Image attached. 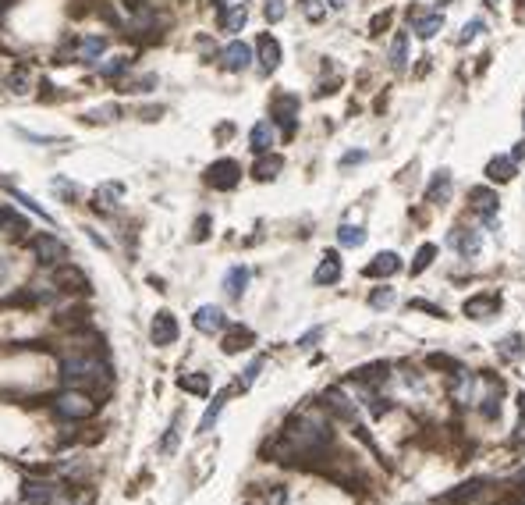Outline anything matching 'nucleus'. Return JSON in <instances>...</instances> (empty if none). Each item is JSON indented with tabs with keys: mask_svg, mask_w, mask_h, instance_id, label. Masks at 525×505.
I'll return each instance as SVG.
<instances>
[{
	"mask_svg": "<svg viewBox=\"0 0 525 505\" xmlns=\"http://www.w3.org/2000/svg\"><path fill=\"white\" fill-rule=\"evenodd\" d=\"M330 420L323 417L320 409H302L295 413V417L284 424L281 438H277V445H266V452L270 456H284L295 459V456H320L327 445H330Z\"/></svg>",
	"mask_w": 525,
	"mask_h": 505,
	"instance_id": "1",
	"label": "nucleus"
},
{
	"mask_svg": "<svg viewBox=\"0 0 525 505\" xmlns=\"http://www.w3.org/2000/svg\"><path fill=\"white\" fill-rule=\"evenodd\" d=\"M60 381L68 384V388H107L110 384V370H107V363L100 360V356H92L89 349H78V352H71V356H64V363H60Z\"/></svg>",
	"mask_w": 525,
	"mask_h": 505,
	"instance_id": "2",
	"label": "nucleus"
},
{
	"mask_svg": "<svg viewBox=\"0 0 525 505\" xmlns=\"http://www.w3.org/2000/svg\"><path fill=\"white\" fill-rule=\"evenodd\" d=\"M53 413H57L60 420H89L92 413H96V402H92L89 392L68 388V392H60V395L53 399Z\"/></svg>",
	"mask_w": 525,
	"mask_h": 505,
	"instance_id": "3",
	"label": "nucleus"
},
{
	"mask_svg": "<svg viewBox=\"0 0 525 505\" xmlns=\"http://www.w3.org/2000/svg\"><path fill=\"white\" fill-rule=\"evenodd\" d=\"M28 246H33L36 260H40V263H46V267H57V263H64V256H68V246L60 242L57 235H50V231H40V235H33V239H28Z\"/></svg>",
	"mask_w": 525,
	"mask_h": 505,
	"instance_id": "4",
	"label": "nucleus"
},
{
	"mask_svg": "<svg viewBox=\"0 0 525 505\" xmlns=\"http://www.w3.org/2000/svg\"><path fill=\"white\" fill-rule=\"evenodd\" d=\"M238 182H241V167H238V160H231V157L213 160V164L206 167V185H213V189L227 192V189H234Z\"/></svg>",
	"mask_w": 525,
	"mask_h": 505,
	"instance_id": "5",
	"label": "nucleus"
},
{
	"mask_svg": "<svg viewBox=\"0 0 525 505\" xmlns=\"http://www.w3.org/2000/svg\"><path fill=\"white\" fill-rule=\"evenodd\" d=\"M245 22H249V8H245V0H221V15H217L221 33H241Z\"/></svg>",
	"mask_w": 525,
	"mask_h": 505,
	"instance_id": "6",
	"label": "nucleus"
},
{
	"mask_svg": "<svg viewBox=\"0 0 525 505\" xmlns=\"http://www.w3.org/2000/svg\"><path fill=\"white\" fill-rule=\"evenodd\" d=\"M149 338H153V345H157V349H164V345H174V342H178V317H174L171 310H160L157 317H153Z\"/></svg>",
	"mask_w": 525,
	"mask_h": 505,
	"instance_id": "7",
	"label": "nucleus"
},
{
	"mask_svg": "<svg viewBox=\"0 0 525 505\" xmlns=\"http://www.w3.org/2000/svg\"><path fill=\"white\" fill-rule=\"evenodd\" d=\"M53 285H57V292H85L89 278H85V271H78L75 263H57L53 267Z\"/></svg>",
	"mask_w": 525,
	"mask_h": 505,
	"instance_id": "8",
	"label": "nucleus"
},
{
	"mask_svg": "<svg viewBox=\"0 0 525 505\" xmlns=\"http://www.w3.org/2000/svg\"><path fill=\"white\" fill-rule=\"evenodd\" d=\"M469 199H472V210L483 217V224L486 228H497V192L479 185V189L469 192Z\"/></svg>",
	"mask_w": 525,
	"mask_h": 505,
	"instance_id": "9",
	"label": "nucleus"
},
{
	"mask_svg": "<svg viewBox=\"0 0 525 505\" xmlns=\"http://www.w3.org/2000/svg\"><path fill=\"white\" fill-rule=\"evenodd\" d=\"M256 61H259V72H263V75L277 72V65H281V43H277L270 33H263V36L256 40Z\"/></svg>",
	"mask_w": 525,
	"mask_h": 505,
	"instance_id": "10",
	"label": "nucleus"
},
{
	"mask_svg": "<svg viewBox=\"0 0 525 505\" xmlns=\"http://www.w3.org/2000/svg\"><path fill=\"white\" fill-rule=\"evenodd\" d=\"M192 324H196V331H203V335H217V331H224L227 328V317H224V310L221 306H199L196 310V317H192Z\"/></svg>",
	"mask_w": 525,
	"mask_h": 505,
	"instance_id": "11",
	"label": "nucleus"
},
{
	"mask_svg": "<svg viewBox=\"0 0 525 505\" xmlns=\"http://www.w3.org/2000/svg\"><path fill=\"white\" fill-rule=\"evenodd\" d=\"M221 65H224L227 72H245V68L252 65V47L241 43V40L227 43V47L221 50Z\"/></svg>",
	"mask_w": 525,
	"mask_h": 505,
	"instance_id": "12",
	"label": "nucleus"
},
{
	"mask_svg": "<svg viewBox=\"0 0 525 505\" xmlns=\"http://www.w3.org/2000/svg\"><path fill=\"white\" fill-rule=\"evenodd\" d=\"M465 317H472V320H490V317H497V310H501V299L493 292H483V295H472V299H465Z\"/></svg>",
	"mask_w": 525,
	"mask_h": 505,
	"instance_id": "13",
	"label": "nucleus"
},
{
	"mask_svg": "<svg viewBox=\"0 0 525 505\" xmlns=\"http://www.w3.org/2000/svg\"><path fill=\"white\" fill-rule=\"evenodd\" d=\"M447 246H454L465 260H472V256H479L483 239H479V231H472V228H454V231L447 235Z\"/></svg>",
	"mask_w": 525,
	"mask_h": 505,
	"instance_id": "14",
	"label": "nucleus"
},
{
	"mask_svg": "<svg viewBox=\"0 0 525 505\" xmlns=\"http://www.w3.org/2000/svg\"><path fill=\"white\" fill-rule=\"evenodd\" d=\"M53 495H57V484H50V481H25L21 484V502L25 505H50L53 502Z\"/></svg>",
	"mask_w": 525,
	"mask_h": 505,
	"instance_id": "15",
	"label": "nucleus"
},
{
	"mask_svg": "<svg viewBox=\"0 0 525 505\" xmlns=\"http://www.w3.org/2000/svg\"><path fill=\"white\" fill-rule=\"evenodd\" d=\"M295 117H298V97H277L273 100V122L277 125H284V132L291 135L295 132Z\"/></svg>",
	"mask_w": 525,
	"mask_h": 505,
	"instance_id": "16",
	"label": "nucleus"
},
{
	"mask_svg": "<svg viewBox=\"0 0 525 505\" xmlns=\"http://www.w3.org/2000/svg\"><path fill=\"white\" fill-rule=\"evenodd\" d=\"M401 271V256L397 253H377L373 256V263H365V278H390V274H397Z\"/></svg>",
	"mask_w": 525,
	"mask_h": 505,
	"instance_id": "17",
	"label": "nucleus"
},
{
	"mask_svg": "<svg viewBox=\"0 0 525 505\" xmlns=\"http://www.w3.org/2000/svg\"><path fill=\"white\" fill-rule=\"evenodd\" d=\"M323 409H330L334 417H341V420H355V406H352V399L341 388H327L323 392Z\"/></svg>",
	"mask_w": 525,
	"mask_h": 505,
	"instance_id": "18",
	"label": "nucleus"
},
{
	"mask_svg": "<svg viewBox=\"0 0 525 505\" xmlns=\"http://www.w3.org/2000/svg\"><path fill=\"white\" fill-rule=\"evenodd\" d=\"M277 142V129L273 122H256L252 132H249V146H252V154H270V146Z\"/></svg>",
	"mask_w": 525,
	"mask_h": 505,
	"instance_id": "19",
	"label": "nucleus"
},
{
	"mask_svg": "<svg viewBox=\"0 0 525 505\" xmlns=\"http://www.w3.org/2000/svg\"><path fill=\"white\" fill-rule=\"evenodd\" d=\"M252 342H256V335H252L249 328H241V324H234V328H227V335H224L221 349H224L227 356H234V352H245Z\"/></svg>",
	"mask_w": 525,
	"mask_h": 505,
	"instance_id": "20",
	"label": "nucleus"
},
{
	"mask_svg": "<svg viewBox=\"0 0 525 505\" xmlns=\"http://www.w3.org/2000/svg\"><path fill=\"white\" fill-rule=\"evenodd\" d=\"M316 285H334V281H341V256L337 253H323L320 267H316V274H313Z\"/></svg>",
	"mask_w": 525,
	"mask_h": 505,
	"instance_id": "21",
	"label": "nucleus"
},
{
	"mask_svg": "<svg viewBox=\"0 0 525 505\" xmlns=\"http://www.w3.org/2000/svg\"><path fill=\"white\" fill-rule=\"evenodd\" d=\"M412 25H415V36L419 40H433L440 28H444V15H412Z\"/></svg>",
	"mask_w": 525,
	"mask_h": 505,
	"instance_id": "22",
	"label": "nucleus"
},
{
	"mask_svg": "<svg viewBox=\"0 0 525 505\" xmlns=\"http://www.w3.org/2000/svg\"><path fill=\"white\" fill-rule=\"evenodd\" d=\"M103 50H107V40H103V36H85V40H78L75 57L89 65V61H100V57H103Z\"/></svg>",
	"mask_w": 525,
	"mask_h": 505,
	"instance_id": "23",
	"label": "nucleus"
},
{
	"mask_svg": "<svg viewBox=\"0 0 525 505\" xmlns=\"http://www.w3.org/2000/svg\"><path fill=\"white\" fill-rule=\"evenodd\" d=\"M284 167V160L277 154H259V160L252 164V178H259V182H270V178H277V171Z\"/></svg>",
	"mask_w": 525,
	"mask_h": 505,
	"instance_id": "24",
	"label": "nucleus"
},
{
	"mask_svg": "<svg viewBox=\"0 0 525 505\" xmlns=\"http://www.w3.org/2000/svg\"><path fill=\"white\" fill-rule=\"evenodd\" d=\"M451 199V174L447 171H437L433 182L426 189V203H447Z\"/></svg>",
	"mask_w": 525,
	"mask_h": 505,
	"instance_id": "25",
	"label": "nucleus"
},
{
	"mask_svg": "<svg viewBox=\"0 0 525 505\" xmlns=\"http://www.w3.org/2000/svg\"><path fill=\"white\" fill-rule=\"evenodd\" d=\"M479 491H483V481H469V484H458L454 491H447V495H440L437 502H440V505H461V502H465V498L472 502V498H476Z\"/></svg>",
	"mask_w": 525,
	"mask_h": 505,
	"instance_id": "26",
	"label": "nucleus"
},
{
	"mask_svg": "<svg viewBox=\"0 0 525 505\" xmlns=\"http://www.w3.org/2000/svg\"><path fill=\"white\" fill-rule=\"evenodd\" d=\"M245 285H249V267H231V271L224 274V292L231 295V299H241Z\"/></svg>",
	"mask_w": 525,
	"mask_h": 505,
	"instance_id": "27",
	"label": "nucleus"
},
{
	"mask_svg": "<svg viewBox=\"0 0 525 505\" xmlns=\"http://www.w3.org/2000/svg\"><path fill=\"white\" fill-rule=\"evenodd\" d=\"M486 178H490V182H511V178H515V160L511 157H493L486 164Z\"/></svg>",
	"mask_w": 525,
	"mask_h": 505,
	"instance_id": "28",
	"label": "nucleus"
},
{
	"mask_svg": "<svg viewBox=\"0 0 525 505\" xmlns=\"http://www.w3.org/2000/svg\"><path fill=\"white\" fill-rule=\"evenodd\" d=\"M178 388L181 392H192V395H209V377L206 374H181L178 377Z\"/></svg>",
	"mask_w": 525,
	"mask_h": 505,
	"instance_id": "29",
	"label": "nucleus"
},
{
	"mask_svg": "<svg viewBox=\"0 0 525 505\" xmlns=\"http://www.w3.org/2000/svg\"><path fill=\"white\" fill-rule=\"evenodd\" d=\"M121 192H125V189H121L117 182H103V185L96 189V196H92V203H96L100 210H110V206L121 199Z\"/></svg>",
	"mask_w": 525,
	"mask_h": 505,
	"instance_id": "30",
	"label": "nucleus"
},
{
	"mask_svg": "<svg viewBox=\"0 0 525 505\" xmlns=\"http://www.w3.org/2000/svg\"><path fill=\"white\" fill-rule=\"evenodd\" d=\"M224 402H227V392H217V399L209 402V409L203 413V420H199V434H206V431H213V424H217V417H221V409H224Z\"/></svg>",
	"mask_w": 525,
	"mask_h": 505,
	"instance_id": "31",
	"label": "nucleus"
},
{
	"mask_svg": "<svg viewBox=\"0 0 525 505\" xmlns=\"http://www.w3.org/2000/svg\"><path fill=\"white\" fill-rule=\"evenodd\" d=\"M408 65V36L397 33L390 43V68H405Z\"/></svg>",
	"mask_w": 525,
	"mask_h": 505,
	"instance_id": "32",
	"label": "nucleus"
},
{
	"mask_svg": "<svg viewBox=\"0 0 525 505\" xmlns=\"http://www.w3.org/2000/svg\"><path fill=\"white\" fill-rule=\"evenodd\" d=\"M337 242L348 246V249H355V246L365 242V231H362L359 224H341V228H337Z\"/></svg>",
	"mask_w": 525,
	"mask_h": 505,
	"instance_id": "33",
	"label": "nucleus"
},
{
	"mask_svg": "<svg viewBox=\"0 0 525 505\" xmlns=\"http://www.w3.org/2000/svg\"><path fill=\"white\" fill-rule=\"evenodd\" d=\"M0 228H8V235H25L28 221H21L18 214H11L8 206H0Z\"/></svg>",
	"mask_w": 525,
	"mask_h": 505,
	"instance_id": "34",
	"label": "nucleus"
},
{
	"mask_svg": "<svg viewBox=\"0 0 525 505\" xmlns=\"http://www.w3.org/2000/svg\"><path fill=\"white\" fill-rule=\"evenodd\" d=\"M433 256H437V246H433V242H422L419 253H415V263H412V274H422L426 267L433 263Z\"/></svg>",
	"mask_w": 525,
	"mask_h": 505,
	"instance_id": "35",
	"label": "nucleus"
},
{
	"mask_svg": "<svg viewBox=\"0 0 525 505\" xmlns=\"http://www.w3.org/2000/svg\"><path fill=\"white\" fill-rule=\"evenodd\" d=\"M8 85H11V93H28V89H33V75H28V68H15Z\"/></svg>",
	"mask_w": 525,
	"mask_h": 505,
	"instance_id": "36",
	"label": "nucleus"
},
{
	"mask_svg": "<svg viewBox=\"0 0 525 505\" xmlns=\"http://www.w3.org/2000/svg\"><path fill=\"white\" fill-rule=\"evenodd\" d=\"M497 352L504 356V360H518V356L525 352V345H522V338H518V335H508V338L497 345Z\"/></svg>",
	"mask_w": 525,
	"mask_h": 505,
	"instance_id": "37",
	"label": "nucleus"
},
{
	"mask_svg": "<svg viewBox=\"0 0 525 505\" xmlns=\"http://www.w3.org/2000/svg\"><path fill=\"white\" fill-rule=\"evenodd\" d=\"M100 72H103L107 78L125 75V72H128V57H110V61H103V65H100Z\"/></svg>",
	"mask_w": 525,
	"mask_h": 505,
	"instance_id": "38",
	"label": "nucleus"
},
{
	"mask_svg": "<svg viewBox=\"0 0 525 505\" xmlns=\"http://www.w3.org/2000/svg\"><path fill=\"white\" fill-rule=\"evenodd\" d=\"M11 196H15V199H18V203H21V206H25V210H33V214H36V217H43V221H50V214H46V210H43V206H40V203H36V199H33V196H25V192H21V189H11Z\"/></svg>",
	"mask_w": 525,
	"mask_h": 505,
	"instance_id": "39",
	"label": "nucleus"
},
{
	"mask_svg": "<svg viewBox=\"0 0 525 505\" xmlns=\"http://www.w3.org/2000/svg\"><path fill=\"white\" fill-rule=\"evenodd\" d=\"M369 306H373V310H387V306H394V288H377L373 295H369Z\"/></svg>",
	"mask_w": 525,
	"mask_h": 505,
	"instance_id": "40",
	"label": "nucleus"
},
{
	"mask_svg": "<svg viewBox=\"0 0 525 505\" xmlns=\"http://www.w3.org/2000/svg\"><path fill=\"white\" fill-rule=\"evenodd\" d=\"M302 11H305V18H309V22H320V18L327 15V8L320 4V0H302Z\"/></svg>",
	"mask_w": 525,
	"mask_h": 505,
	"instance_id": "41",
	"label": "nucleus"
},
{
	"mask_svg": "<svg viewBox=\"0 0 525 505\" xmlns=\"http://www.w3.org/2000/svg\"><path fill=\"white\" fill-rule=\"evenodd\" d=\"M284 0H266V8H263V15H266V22H281L284 18Z\"/></svg>",
	"mask_w": 525,
	"mask_h": 505,
	"instance_id": "42",
	"label": "nucleus"
},
{
	"mask_svg": "<svg viewBox=\"0 0 525 505\" xmlns=\"http://www.w3.org/2000/svg\"><path fill=\"white\" fill-rule=\"evenodd\" d=\"M259 370H263V356H256V360L249 363V367H245V377H241V388H249V384L259 377Z\"/></svg>",
	"mask_w": 525,
	"mask_h": 505,
	"instance_id": "43",
	"label": "nucleus"
},
{
	"mask_svg": "<svg viewBox=\"0 0 525 505\" xmlns=\"http://www.w3.org/2000/svg\"><path fill=\"white\" fill-rule=\"evenodd\" d=\"M178 420H181V417H174V427H171L167 438L160 441V452H174V445H178Z\"/></svg>",
	"mask_w": 525,
	"mask_h": 505,
	"instance_id": "44",
	"label": "nucleus"
},
{
	"mask_svg": "<svg viewBox=\"0 0 525 505\" xmlns=\"http://www.w3.org/2000/svg\"><path fill=\"white\" fill-rule=\"evenodd\" d=\"M518 406H522V420L515 427V445H522V449H525V395L518 399Z\"/></svg>",
	"mask_w": 525,
	"mask_h": 505,
	"instance_id": "45",
	"label": "nucleus"
},
{
	"mask_svg": "<svg viewBox=\"0 0 525 505\" xmlns=\"http://www.w3.org/2000/svg\"><path fill=\"white\" fill-rule=\"evenodd\" d=\"M320 335H323V328H313L309 335H302V338H298V349H313V342H316Z\"/></svg>",
	"mask_w": 525,
	"mask_h": 505,
	"instance_id": "46",
	"label": "nucleus"
},
{
	"mask_svg": "<svg viewBox=\"0 0 525 505\" xmlns=\"http://www.w3.org/2000/svg\"><path fill=\"white\" fill-rule=\"evenodd\" d=\"M206 235H209V217H199L196 221V242H203Z\"/></svg>",
	"mask_w": 525,
	"mask_h": 505,
	"instance_id": "47",
	"label": "nucleus"
},
{
	"mask_svg": "<svg viewBox=\"0 0 525 505\" xmlns=\"http://www.w3.org/2000/svg\"><path fill=\"white\" fill-rule=\"evenodd\" d=\"M479 28H483V22H479V18H476V22H469V25H465V33H461V43H469V40L479 33Z\"/></svg>",
	"mask_w": 525,
	"mask_h": 505,
	"instance_id": "48",
	"label": "nucleus"
},
{
	"mask_svg": "<svg viewBox=\"0 0 525 505\" xmlns=\"http://www.w3.org/2000/svg\"><path fill=\"white\" fill-rule=\"evenodd\" d=\"M412 310H426V313H433V317H444V310H440V306H429V303H422V299H415V303H412Z\"/></svg>",
	"mask_w": 525,
	"mask_h": 505,
	"instance_id": "49",
	"label": "nucleus"
},
{
	"mask_svg": "<svg viewBox=\"0 0 525 505\" xmlns=\"http://www.w3.org/2000/svg\"><path fill=\"white\" fill-rule=\"evenodd\" d=\"M362 160H365L362 150H359V154H345V157H341V167H352V164H362Z\"/></svg>",
	"mask_w": 525,
	"mask_h": 505,
	"instance_id": "50",
	"label": "nucleus"
},
{
	"mask_svg": "<svg viewBox=\"0 0 525 505\" xmlns=\"http://www.w3.org/2000/svg\"><path fill=\"white\" fill-rule=\"evenodd\" d=\"M522 157H525V139H522V142H518V146H515V150H511V160H515V164H518V160H522Z\"/></svg>",
	"mask_w": 525,
	"mask_h": 505,
	"instance_id": "51",
	"label": "nucleus"
},
{
	"mask_svg": "<svg viewBox=\"0 0 525 505\" xmlns=\"http://www.w3.org/2000/svg\"><path fill=\"white\" fill-rule=\"evenodd\" d=\"M327 4H330L334 11H341V8H348V0H327Z\"/></svg>",
	"mask_w": 525,
	"mask_h": 505,
	"instance_id": "52",
	"label": "nucleus"
}]
</instances>
